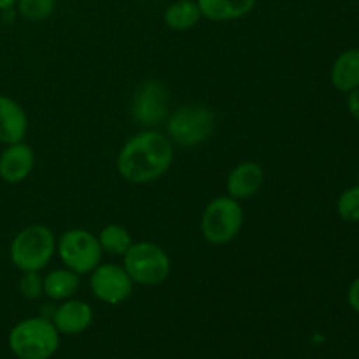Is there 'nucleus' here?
<instances>
[{
    "mask_svg": "<svg viewBox=\"0 0 359 359\" xmlns=\"http://www.w3.org/2000/svg\"><path fill=\"white\" fill-rule=\"evenodd\" d=\"M174 163V144L167 133L146 128L130 137L116 156V170L132 184L158 181Z\"/></svg>",
    "mask_w": 359,
    "mask_h": 359,
    "instance_id": "obj_1",
    "label": "nucleus"
},
{
    "mask_svg": "<svg viewBox=\"0 0 359 359\" xmlns=\"http://www.w3.org/2000/svg\"><path fill=\"white\" fill-rule=\"evenodd\" d=\"M244 226V209L230 195L216 196L203 209L200 217L202 237L212 245L230 244Z\"/></svg>",
    "mask_w": 359,
    "mask_h": 359,
    "instance_id": "obj_6",
    "label": "nucleus"
},
{
    "mask_svg": "<svg viewBox=\"0 0 359 359\" xmlns=\"http://www.w3.org/2000/svg\"><path fill=\"white\" fill-rule=\"evenodd\" d=\"M123 266L140 286H158L170 277L172 262L160 244L149 241L133 242L123 255Z\"/></svg>",
    "mask_w": 359,
    "mask_h": 359,
    "instance_id": "obj_5",
    "label": "nucleus"
},
{
    "mask_svg": "<svg viewBox=\"0 0 359 359\" xmlns=\"http://www.w3.org/2000/svg\"><path fill=\"white\" fill-rule=\"evenodd\" d=\"M347 109H349V114L359 121V88L347 93Z\"/></svg>",
    "mask_w": 359,
    "mask_h": 359,
    "instance_id": "obj_23",
    "label": "nucleus"
},
{
    "mask_svg": "<svg viewBox=\"0 0 359 359\" xmlns=\"http://www.w3.org/2000/svg\"><path fill=\"white\" fill-rule=\"evenodd\" d=\"M28 132V116L14 98L0 95V142L14 144L25 140Z\"/></svg>",
    "mask_w": 359,
    "mask_h": 359,
    "instance_id": "obj_13",
    "label": "nucleus"
},
{
    "mask_svg": "<svg viewBox=\"0 0 359 359\" xmlns=\"http://www.w3.org/2000/svg\"><path fill=\"white\" fill-rule=\"evenodd\" d=\"M98 242H100L102 251L112 256H123L133 244L132 233L126 230L123 224L109 223L98 231Z\"/></svg>",
    "mask_w": 359,
    "mask_h": 359,
    "instance_id": "obj_18",
    "label": "nucleus"
},
{
    "mask_svg": "<svg viewBox=\"0 0 359 359\" xmlns=\"http://www.w3.org/2000/svg\"><path fill=\"white\" fill-rule=\"evenodd\" d=\"M265 184V170L258 161H241L226 177V193L235 200L252 198Z\"/></svg>",
    "mask_w": 359,
    "mask_h": 359,
    "instance_id": "obj_11",
    "label": "nucleus"
},
{
    "mask_svg": "<svg viewBox=\"0 0 359 359\" xmlns=\"http://www.w3.org/2000/svg\"><path fill=\"white\" fill-rule=\"evenodd\" d=\"M337 212L346 223H359V186H351L339 196Z\"/></svg>",
    "mask_w": 359,
    "mask_h": 359,
    "instance_id": "obj_20",
    "label": "nucleus"
},
{
    "mask_svg": "<svg viewBox=\"0 0 359 359\" xmlns=\"http://www.w3.org/2000/svg\"><path fill=\"white\" fill-rule=\"evenodd\" d=\"M330 79L333 88L342 93H349L359 88V48H351L337 56Z\"/></svg>",
    "mask_w": 359,
    "mask_h": 359,
    "instance_id": "obj_15",
    "label": "nucleus"
},
{
    "mask_svg": "<svg viewBox=\"0 0 359 359\" xmlns=\"http://www.w3.org/2000/svg\"><path fill=\"white\" fill-rule=\"evenodd\" d=\"M18 290L21 297L27 300H37L44 294V286H42V277L39 272H21L20 280H18Z\"/></svg>",
    "mask_w": 359,
    "mask_h": 359,
    "instance_id": "obj_21",
    "label": "nucleus"
},
{
    "mask_svg": "<svg viewBox=\"0 0 359 359\" xmlns=\"http://www.w3.org/2000/svg\"><path fill=\"white\" fill-rule=\"evenodd\" d=\"M56 255V237L46 224H28L9 245L11 263L21 272H41Z\"/></svg>",
    "mask_w": 359,
    "mask_h": 359,
    "instance_id": "obj_2",
    "label": "nucleus"
},
{
    "mask_svg": "<svg viewBox=\"0 0 359 359\" xmlns=\"http://www.w3.org/2000/svg\"><path fill=\"white\" fill-rule=\"evenodd\" d=\"M202 20V13L196 0H175L165 9L163 21L170 30L186 32L196 27Z\"/></svg>",
    "mask_w": 359,
    "mask_h": 359,
    "instance_id": "obj_17",
    "label": "nucleus"
},
{
    "mask_svg": "<svg viewBox=\"0 0 359 359\" xmlns=\"http://www.w3.org/2000/svg\"><path fill=\"white\" fill-rule=\"evenodd\" d=\"M53 325L63 335H79L93 323V309L83 300H63L53 312Z\"/></svg>",
    "mask_w": 359,
    "mask_h": 359,
    "instance_id": "obj_12",
    "label": "nucleus"
},
{
    "mask_svg": "<svg viewBox=\"0 0 359 359\" xmlns=\"http://www.w3.org/2000/svg\"><path fill=\"white\" fill-rule=\"evenodd\" d=\"M216 128V112L207 105L189 104L175 109L165 121V133L179 147L207 142Z\"/></svg>",
    "mask_w": 359,
    "mask_h": 359,
    "instance_id": "obj_4",
    "label": "nucleus"
},
{
    "mask_svg": "<svg viewBox=\"0 0 359 359\" xmlns=\"http://www.w3.org/2000/svg\"><path fill=\"white\" fill-rule=\"evenodd\" d=\"M44 294L53 302H63L72 298L81 286V276L67 266L55 269L42 277Z\"/></svg>",
    "mask_w": 359,
    "mask_h": 359,
    "instance_id": "obj_16",
    "label": "nucleus"
},
{
    "mask_svg": "<svg viewBox=\"0 0 359 359\" xmlns=\"http://www.w3.org/2000/svg\"><path fill=\"white\" fill-rule=\"evenodd\" d=\"M35 167V151L25 140L7 144L0 153V179L9 184H20L30 177Z\"/></svg>",
    "mask_w": 359,
    "mask_h": 359,
    "instance_id": "obj_10",
    "label": "nucleus"
},
{
    "mask_svg": "<svg viewBox=\"0 0 359 359\" xmlns=\"http://www.w3.org/2000/svg\"><path fill=\"white\" fill-rule=\"evenodd\" d=\"M18 14L27 21H44L56 11V0H18Z\"/></svg>",
    "mask_w": 359,
    "mask_h": 359,
    "instance_id": "obj_19",
    "label": "nucleus"
},
{
    "mask_svg": "<svg viewBox=\"0 0 359 359\" xmlns=\"http://www.w3.org/2000/svg\"><path fill=\"white\" fill-rule=\"evenodd\" d=\"M56 255L63 266L79 276H90L102 263L104 251L93 231L86 228H70L56 241Z\"/></svg>",
    "mask_w": 359,
    "mask_h": 359,
    "instance_id": "obj_7",
    "label": "nucleus"
},
{
    "mask_svg": "<svg viewBox=\"0 0 359 359\" xmlns=\"http://www.w3.org/2000/svg\"><path fill=\"white\" fill-rule=\"evenodd\" d=\"M9 347L20 359H49L60 347V333L46 318H28L13 326Z\"/></svg>",
    "mask_w": 359,
    "mask_h": 359,
    "instance_id": "obj_3",
    "label": "nucleus"
},
{
    "mask_svg": "<svg viewBox=\"0 0 359 359\" xmlns=\"http://www.w3.org/2000/svg\"><path fill=\"white\" fill-rule=\"evenodd\" d=\"M135 283L123 265L100 263L90 273V290L97 300L107 305H119L128 300Z\"/></svg>",
    "mask_w": 359,
    "mask_h": 359,
    "instance_id": "obj_9",
    "label": "nucleus"
},
{
    "mask_svg": "<svg viewBox=\"0 0 359 359\" xmlns=\"http://www.w3.org/2000/svg\"><path fill=\"white\" fill-rule=\"evenodd\" d=\"M168 91L158 79H147L137 86L132 97V116L139 125L156 128L168 118Z\"/></svg>",
    "mask_w": 359,
    "mask_h": 359,
    "instance_id": "obj_8",
    "label": "nucleus"
},
{
    "mask_svg": "<svg viewBox=\"0 0 359 359\" xmlns=\"http://www.w3.org/2000/svg\"><path fill=\"white\" fill-rule=\"evenodd\" d=\"M347 304L353 309L354 312L359 314V277L349 284V290H347Z\"/></svg>",
    "mask_w": 359,
    "mask_h": 359,
    "instance_id": "obj_22",
    "label": "nucleus"
},
{
    "mask_svg": "<svg viewBox=\"0 0 359 359\" xmlns=\"http://www.w3.org/2000/svg\"><path fill=\"white\" fill-rule=\"evenodd\" d=\"M18 0H0V13L7 9H14L16 7Z\"/></svg>",
    "mask_w": 359,
    "mask_h": 359,
    "instance_id": "obj_24",
    "label": "nucleus"
},
{
    "mask_svg": "<svg viewBox=\"0 0 359 359\" xmlns=\"http://www.w3.org/2000/svg\"><path fill=\"white\" fill-rule=\"evenodd\" d=\"M258 0H196L202 18L209 21H235L255 11Z\"/></svg>",
    "mask_w": 359,
    "mask_h": 359,
    "instance_id": "obj_14",
    "label": "nucleus"
}]
</instances>
